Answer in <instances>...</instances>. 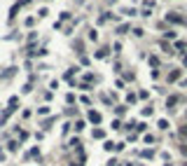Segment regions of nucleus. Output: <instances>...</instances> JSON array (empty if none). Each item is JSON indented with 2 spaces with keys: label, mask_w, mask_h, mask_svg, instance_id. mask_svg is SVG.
<instances>
[{
  "label": "nucleus",
  "mask_w": 187,
  "mask_h": 166,
  "mask_svg": "<svg viewBox=\"0 0 187 166\" xmlns=\"http://www.w3.org/2000/svg\"><path fill=\"white\" fill-rule=\"evenodd\" d=\"M89 117H91V122H101V115H98V113H91Z\"/></svg>",
  "instance_id": "obj_1"
},
{
  "label": "nucleus",
  "mask_w": 187,
  "mask_h": 166,
  "mask_svg": "<svg viewBox=\"0 0 187 166\" xmlns=\"http://www.w3.org/2000/svg\"><path fill=\"white\" fill-rule=\"evenodd\" d=\"M180 134H182V138H187V129H182V131H180Z\"/></svg>",
  "instance_id": "obj_2"
}]
</instances>
